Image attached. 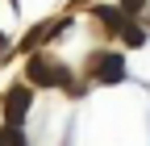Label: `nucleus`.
Listing matches in <instances>:
<instances>
[{
  "label": "nucleus",
  "instance_id": "obj_4",
  "mask_svg": "<svg viewBox=\"0 0 150 146\" xmlns=\"http://www.w3.org/2000/svg\"><path fill=\"white\" fill-rule=\"evenodd\" d=\"M96 17H100L108 29H125V21H129V13H125L121 4H100V9H96Z\"/></svg>",
  "mask_w": 150,
  "mask_h": 146
},
{
  "label": "nucleus",
  "instance_id": "obj_5",
  "mask_svg": "<svg viewBox=\"0 0 150 146\" xmlns=\"http://www.w3.org/2000/svg\"><path fill=\"white\" fill-rule=\"evenodd\" d=\"M121 33H125V42H129V46H142V42H146V29H142V25H134V21H125V29H121Z\"/></svg>",
  "mask_w": 150,
  "mask_h": 146
},
{
  "label": "nucleus",
  "instance_id": "obj_6",
  "mask_svg": "<svg viewBox=\"0 0 150 146\" xmlns=\"http://www.w3.org/2000/svg\"><path fill=\"white\" fill-rule=\"evenodd\" d=\"M0 142H25V134H21V130H17V125L8 121L4 130H0Z\"/></svg>",
  "mask_w": 150,
  "mask_h": 146
},
{
  "label": "nucleus",
  "instance_id": "obj_3",
  "mask_svg": "<svg viewBox=\"0 0 150 146\" xmlns=\"http://www.w3.org/2000/svg\"><path fill=\"white\" fill-rule=\"evenodd\" d=\"M96 79H100V84H121V79H125V63H121V54H104V59L96 63Z\"/></svg>",
  "mask_w": 150,
  "mask_h": 146
},
{
  "label": "nucleus",
  "instance_id": "obj_7",
  "mask_svg": "<svg viewBox=\"0 0 150 146\" xmlns=\"http://www.w3.org/2000/svg\"><path fill=\"white\" fill-rule=\"evenodd\" d=\"M142 4H146V0H121V9H125V13H138Z\"/></svg>",
  "mask_w": 150,
  "mask_h": 146
},
{
  "label": "nucleus",
  "instance_id": "obj_2",
  "mask_svg": "<svg viewBox=\"0 0 150 146\" xmlns=\"http://www.w3.org/2000/svg\"><path fill=\"white\" fill-rule=\"evenodd\" d=\"M25 113H29V88H13V92L4 96V117H8L13 125H21Z\"/></svg>",
  "mask_w": 150,
  "mask_h": 146
},
{
  "label": "nucleus",
  "instance_id": "obj_1",
  "mask_svg": "<svg viewBox=\"0 0 150 146\" xmlns=\"http://www.w3.org/2000/svg\"><path fill=\"white\" fill-rule=\"evenodd\" d=\"M29 79L33 84H42V88H50V84H71V75H67V67H59V63H50V59H29Z\"/></svg>",
  "mask_w": 150,
  "mask_h": 146
}]
</instances>
